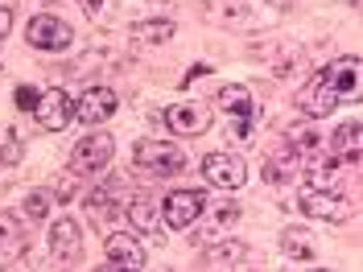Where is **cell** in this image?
Segmentation results:
<instances>
[{
  "label": "cell",
  "instance_id": "cell-1",
  "mask_svg": "<svg viewBox=\"0 0 363 272\" xmlns=\"http://www.w3.org/2000/svg\"><path fill=\"white\" fill-rule=\"evenodd\" d=\"M355 95H359V58L347 54V58H335L330 67L318 70V79L301 91L297 103L310 120H322V115H330L339 103L355 99Z\"/></svg>",
  "mask_w": 363,
  "mask_h": 272
},
{
  "label": "cell",
  "instance_id": "cell-2",
  "mask_svg": "<svg viewBox=\"0 0 363 272\" xmlns=\"http://www.w3.org/2000/svg\"><path fill=\"white\" fill-rule=\"evenodd\" d=\"M133 165L149 178H178L186 169V153L169 140H140L133 149Z\"/></svg>",
  "mask_w": 363,
  "mask_h": 272
},
{
  "label": "cell",
  "instance_id": "cell-3",
  "mask_svg": "<svg viewBox=\"0 0 363 272\" xmlns=\"http://www.w3.org/2000/svg\"><path fill=\"white\" fill-rule=\"evenodd\" d=\"M116 157V140L112 132H87L79 144H74V153H70V174H79V178H91V174H104Z\"/></svg>",
  "mask_w": 363,
  "mask_h": 272
},
{
  "label": "cell",
  "instance_id": "cell-4",
  "mask_svg": "<svg viewBox=\"0 0 363 272\" xmlns=\"http://www.w3.org/2000/svg\"><path fill=\"white\" fill-rule=\"evenodd\" d=\"M25 38H29L33 50H45V54H62V50H70V42H74L70 25L62 21V17H54V13H38V17H29Z\"/></svg>",
  "mask_w": 363,
  "mask_h": 272
},
{
  "label": "cell",
  "instance_id": "cell-5",
  "mask_svg": "<svg viewBox=\"0 0 363 272\" xmlns=\"http://www.w3.org/2000/svg\"><path fill=\"white\" fill-rule=\"evenodd\" d=\"M161 120H165L169 132H178V136H203L211 128V108L199 103V99H178V103H169L161 112Z\"/></svg>",
  "mask_w": 363,
  "mask_h": 272
},
{
  "label": "cell",
  "instance_id": "cell-6",
  "mask_svg": "<svg viewBox=\"0 0 363 272\" xmlns=\"http://www.w3.org/2000/svg\"><path fill=\"white\" fill-rule=\"evenodd\" d=\"M215 108L231 115V136L248 140L252 136V120H256V103H252L248 87H223L219 95H215Z\"/></svg>",
  "mask_w": 363,
  "mask_h": 272
},
{
  "label": "cell",
  "instance_id": "cell-7",
  "mask_svg": "<svg viewBox=\"0 0 363 272\" xmlns=\"http://www.w3.org/2000/svg\"><path fill=\"white\" fill-rule=\"evenodd\" d=\"M33 112H38V124H42L45 132H62L74 120V99H70V91L50 87V91H42V99H38Z\"/></svg>",
  "mask_w": 363,
  "mask_h": 272
},
{
  "label": "cell",
  "instance_id": "cell-8",
  "mask_svg": "<svg viewBox=\"0 0 363 272\" xmlns=\"http://www.w3.org/2000/svg\"><path fill=\"white\" fill-rule=\"evenodd\" d=\"M203 206H206V198L199 190H174L161 203V215H165V223L174 227V231H186V227H194L203 219Z\"/></svg>",
  "mask_w": 363,
  "mask_h": 272
},
{
  "label": "cell",
  "instance_id": "cell-9",
  "mask_svg": "<svg viewBox=\"0 0 363 272\" xmlns=\"http://www.w3.org/2000/svg\"><path fill=\"white\" fill-rule=\"evenodd\" d=\"M203 178L211 186H219V190H240L248 181V169H244V161L231 157V153H211V157H203Z\"/></svg>",
  "mask_w": 363,
  "mask_h": 272
},
{
  "label": "cell",
  "instance_id": "cell-10",
  "mask_svg": "<svg viewBox=\"0 0 363 272\" xmlns=\"http://www.w3.org/2000/svg\"><path fill=\"white\" fill-rule=\"evenodd\" d=\"M104 268H112V272L145 268V251L136 244V235H124V231L108 235V244H104Z\"/></svg>",
  "mask_w": 363,
  "mask_h": 272
},
{
  "label": "cell",
  "instance_id": "cell-11",
  "mask_svg": "<svg viewBox=\"0 0 363 272\" xmlns=\"http://www.w3.org/2000/svg\"><path fill=\"white\" fill-rule=\"evenodd\" d=\"M301 210L310 215V219H326V223H339L351 215V198L347 194H335V190H310L306 198H301Z\"/></svg>",
  "mask_w": 363,
  "mask_h": 272
},
{
  "label": "cell",
  "instance_id": "cell-12",
  "mask_svg": "<svg viewBox=\"0 0 363 272\" xmlns=\"http://www.w3.org/2000/svg\"><path fill=\"white\" fill-rule=\"evenodd\" d=\"M112 112H116L112 87H87L74 99V120H83V124H104V120H112Z\"/></svg>",
  "mask_w": 363,
  "mask_h": 272
},
{
  "label": "cell",
  "instance_id": "cell-13",
  "mask_svg": "<svg viewBox=\"0 0 363 272\" xmlns=\"http://www.w3.org/2000/svg\"><path fill=\"white\" fill-rule=\"evenodd\" d=\"M50 251L58 256V260H79V251H83V231L74 219H54L50 227Z\"/></svg>",
  "mask_w": 363,
  "mask_h": 272
},
{
  "label": "cell",
  "instance_id": "cell-14",
  "mask_svg": "<svg viewBox=\"0 0 363 272\" xmlns=\"http://www.w3.org/2000/svg\"><path fill=\"white\" fill-rule=\"evenodd\" d=\"M330 157L339 161V165H359V124L351 120V124H342L335 140H330Z\"/></svg>",
  "mask_w": 363,
  "mask_h": 272
},
{
  "label": "cell",
  "instance_id": "cell-15",
  "mask_svg": "<svg viewBox=\"0 0 363 272\" xmlns=\"http://www.w3.org/2000/svg\"><path fill=\"white\" fill-rule=\"evenodd\" d=\"M301 165H306L301 153H294V149L285 144V149L264 165V181H294V178H301Z\"/></svg>",
  "mask_w": 363,
  "mask_h": 272
},
{
  "label": "cell",
  "instance_id": "cell-16",
  "mask_svg": "<svg viewBox=\"0 0 363 272\" xmlns=\"http://www.w3.org/2000/svg\"><path fill=\"white\" fill-rule=\"evenodd\" d=\"M124 215H128V223H133L136 231H157V206H153L149 194H136L133 203L124 206Z\"/></svg>",
  "mask_w": 363,
  "mask_h": 272
},
{
  "label": "cell",
  "instance_id": "cell-17",
  "mask_svg": "<svg viewBox=\"0 0 363 272\" xmlns=\"http://www.w3.org/2000/svg\"><path fill=\"white\" fill-rule=\"evenodd\" d=\"M169 38H174V21H165V17L133 25V42L136 45H161V42H169Z\"/></svg>",
  "mask_w": 363,
  "mask_h": 272
},
{
  "label": "cell",
  "instance_id": "cell-18",
  "mask_svg": "<svg viewBox=\"0 0 363 272\" xmlns=\"http://www.w3.org/2000/svg\"><path fill=\"white\" fill-rule=\"evenodd\" d=\"M87 215H91V223H95V227H104V231H108V227L116 223V215H120V206L112 203V194L95 190V194L87 198Z\"/></svg>",
  "mask_w": 363,
  "mask_h": 272
},
{
  "label": "cell",
  "instance_id": "cell-19",
  "mask_svg": "<svg viewBox=\"0 0 363 272\" xmlns=\"http://www.w3.org/2000/svg\"><path fill=\"white\" fill-rule=\"evenodd\" d=\"M17 248H21V223H17V215L0 210V251H17Z\"/></svg>",
  "mask_w": 363,
  "mask_h": 272
},
{
  "label": "cell",
  "instance_id": "cell-20",
  "mask_svg": "<svg viewBox=\"0 0 363 272\" xmlns=\"http://www.w3.org/2000/svg\"><path fill=\"white\" fill-rule=\"evenodd\" d=\"M50 203H54V194H50V190H33V194L25 198V215H29L33 223H42L45 215H50Z\"/></svg>",
  "mask_w": 363,
  "mask_h": 272
},
{
  "label": "cell",
  "instance_id": "cell-21",
  "mask_svg": "<svg viewBox=\"0 0 363 272\" xmlns=\"http://www.w3.org/2000/svg\"><path fill=\"white\" fill-rule=\"evenodd\" d=\"M244 256V244H223V248H211L206 251V264H215V268H227L231 260H240Z\"/></svg>",
  "mask_w": 363,
  "mask_h": 272
},
{
  "label": "cell",
  "instance_id": "cell-22",
  "mask_svg": "<svg viewBox=\"0 0 363 272\" xmlns=\"http://www.w3.org/2000/svg\"><path fill=\"white\" fill-rule=\"evenodd\" d=\"M285 251H289V256H301V260H314L310 239H306V235H297V231H285Z\"/></svg>",
  "mask_w": 363,
  "mask_h": 272
},
{
  "label": "cell",
  "instance_id": "cell-23",
  "mask_svg": "<svg viewBox=\"0 0 363 272\" xmlns=\"http://www.w3.org/2000/svg\"><path fill=\"white\" fill-rule=\"evenodd\" d=\"M21 157V132L17 128H9V149H4V165H17Z\"/></svg>",
  "mask_w": 363,
  "mask_h": 272
},
{
  "label": "cell",
  "instance_id": "cell-24",
  "mask_svg": "<svg viewBox=\"0 0 363 272\" xmlns=\"http://www.w3.org/2000/svg\"><path fill=\"white\" fill-rule=\"evenodd\" d=\"M38 99H42V95H38L33 87H17V108H21V112H33Z\"/></svg>",
  "mask_w": 363,
  "mask_h": 272
},
{
  "label": "cell",
  "instance_id": "cell-25",
  "mask_svg": "<svg viewBox=\"0 0 363 272\" xmlns=\"http://www.w3.org/2000/svg\"><path fill=\"white\" fill-rule=\"evenodd\" d=\"M13 29V8L9 4H0V42H4V33Z\"/></svg>",
  "mask_w": 363,
  "mask_h": 272
},
{
  "label": "cell",
  "instance_id": "cell-26",
  "mask_svg": "<svg viewBox=\"0 0 363 272\" xmlns=\"http://www.w3.org/2000/svg\"><path fill=\"white\" fill-rule=\"evenodd\" d=\"M0 79H4V67H0Z\"/></svg>",
  "mask_w": 363,
  "mask_h": 272
}]
</instances>
